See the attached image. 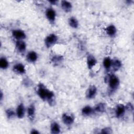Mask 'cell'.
Listing matches in <instances>:
<instances>
[{"instance_id":"obj_16","label":"cell","mask_w":134,"mask_h":134,"mask_svg":"<svg viewBox=\"0 0 134 134\" xmlns=\"http://www.w3.org/2000/svg\"><path fill=\"white\" fill-rule=\"evenodd\" d=\"M94 113V110L93 107L89 105H86L83 107L81 110L82 115L84 116H88Z\"/></svg>"},{"instance_id":"obj_13","label":"cell","mask_w":134,"mask_h":134,"mask_svg":"<svg viewBox=\"0 0 134 134\" xmlns=\"http://www.w3.org/2000/svg\"><path fill=\"white\" fill-rule=\"evenodd\" d=\"M97 60L93 55H88L86 59V63L87 68L89 69H92L97 64Z\"/></svg>"},{"instance_id":"obj_12","label":"cell","mask_w":134,"mask_h":134,"mask_svg":"<svg viewBox=\"0 0 134 134\" xmlns=\"http://www.w3.org/2000/svg\"><path fill=\"white\" fill-rule=\"evenodd\" d=\"M16 48L19 53H24L26 50V42L24 40H17L16 42Z\"/></svg>"},{"instance_id":"obj_20","label":"cell","mask_w":134,"mask_h":134,"mask_svg":"<svg viewBox=\"0 0 134 134\" xmlns=\"http://www.w3.org/2000/svg\"><path fill=\"white\" fill-rule=\"evenodd\" d=\"M103 66L104 67L105 70L107 71H108L111 67L112 60L109 57H105V58H104V59L103 60Z\"/></svg>"},{"instance_id":"obj_4","label":"cell","mask_w":134,"mask_h":134,"mask_svg":"<svg viewBox=\"0 0 134 134\" xmlns=\"http://www.w3.org/2000/svg\"><path fill=\"white\" fill-rule=\"evenodd\" d=\"M97 89L95 85H90L86 91L85 96L86 98L88 99L94 98L95 97L96 95L97 94Z\"/></svg>"},{"instance_id":"obj_29","label":"cell","mask_w":134,"mask_h":134,"mask_svg":"<svg viewBox=\"0 0 134 134\" xmlns=\"http://www.w3.org/2000/svg\"><path fill=\"white\" fill-rule=\"evenodd\" d=\"M48 2L52 5H56L58 2L57 1H49Z\"/></svg>"},{"instance_id":"obj_17","label":"cell","mask_w":134,"mask_h":134,"mask_svg":"<svg viewBox=\"0 0 134 134\" xmlns=\"http://www.w3.org/2000/svg\"><path fill=\"white\" fill-rule=\"evenodd\" d=\"M105 31L108 36L114 37L116 34L117 29L114 25H110L106 28Z\"/></svg>"},{"instance_id":"obj_21","label":"cell","mask_w":134,"mask_h":134,"mask_svg":"<svg viewBox=\"0 0 134 134\" xmlns=\"http://www.w3.org/2000/svg\"><path fill=\"white\" fill-rule=\"evenodd\" d=\"M69 26L74 29H76L79 27V21L74 17H71L68 20Z\"/></svg>"},{"instance_id":"obj_5","label":"cell","mask_w":134,"mask_h":134,"mask_svg":"<svg viewBox=\"0 0 134 134\" xmlns=\"http://www.w3.org/2000/svg\"><path fill=\"white\" fill-rule=\"evenodd\" d=\"M75 120L74 116L72 114L64 113L62 115V122L66 125L69 126L73 124Z\"/></svg>"},{"instance_id":"obj_25","label":"cell","mask_w":134,"mask_h":134,"mask_svg":"<svg viewBox=\"0 0 134 134\" xmlns=\"http://www.w3.org/2000/svg\"><path fill=\"white\" fill-rule=\"evenodd\" d=\"M63 60V57L61 55H54L51 58V61L54 64L60 63Z\"/></svg>"},{"instance_id":"obj_23","label":"cell","mask_w":134,"mask_h":134,"mask_svg":"<svg viewBox=\"0 0 134 134\" xmlns=\"http://www.w3.org/2000/svg\"><path fill=\"white\" fill-rule=\"evenodd\" d=\"M9 66V62L7 59L4 57H1L0 59V68L3 70H5Z\"/></svg>"},{"instance_id":"obj_19","label":"cell","mask_w":134,"mask_h":134,"mask_svg":"<svg viewBox=\"0 0 134 134\" xmlns=\"http://www.w3.org/2000/svg\"><path fill=\"white\" fill-rule=\"evenodd\" d=\"M94 112L97 113H104L106 110V105L103 103H99L94 106L93 108Z\"/></svg>"},{"instance_id":"obj_18","label":"cell","mask_w":134,"mask_h":134,"mask_svg":"<svg viewBox=\"0 0 134 134\" xmlns=\"http://www.w3.org/2000/svg\"><path fill=\"white\" fill-rule=\"evenodd\" d=\"M51 133L52 134H58L60 133L61 128L59 124L57 122H53L50 126Z\"/></svg>"},{"instance_id":"obj_22","label":"cell","mask_w":134,"mask_h":134,"mask_svg":"<svg viewBox=\"0 0 134 134\" xmlns=\"http://www.w3.org/2000/svg\"><path fill=\"white\" fill-rule=\"evenodd\" d=\"M121 65H122L121 62L118 59L112 60L111 67L115 71H118L121 67Z\"/></svg>"},{"instance_id":"obj_8","label":"cell","mask_w":134,"mask_h":134,"mask_svg":"<svg viewBox=\"0 0 134 134\" xmlns=\"http://www.w3.org/2000/svg\"><path fill=\"white\" fill-rule=\"evenodd\" d=\"M13 71L16 74L21 75L26 73V69L24 65L21 63L15 64L13 68Z\"/></svg>"},{"instance_id":"obj_9","label":"cell","mask_w":134,"mask_h":134,"mask_svg":"<svg viewBox=\"0 0 134 134\" xmlns=\"http://www.w3.org/2000/svg\"><path fill=\"white\" fill-rule=\"evenodd\" d=\"M126 107L125 106L122 104H118L116 106L115 108V115L117 118H120L122 117L126 111Z\"/></svg>"},{"instance_id":"obj_28","label":"cell","mask_w":134,"mask_h":134,"mask_svg":"<svg viewBox=\"0 0 134 134\" xmlns=\"http://www.w3.org/2000/svg\"><path fill=\"white\" fill-rule=\"evenodd\" d=\"M39 133L40 132L38 131V130H37V129H32L30 131V133H31V134H34V133L38 134V133Z\"/></svg>"},{"instance_id":"obj_3","label":"cell","mask_w":134,"mask_h":134,"mask_svg":"<svg viewBox=\"0 0 134 134\" xmlns=\"http://www.w3.org/2000/svg\"><path fill=\"white\" fill-rule=\"evenodd\" d=\"M58 40V38L54 34H50L44 39V44L47 48H49L54 45Z\"/></svg>"},{"instance_id":"obj_26","label":"cell","mask_w":134,"mask_h":134,"mask_svg":"<svg viewBox=\"0 0 134 134\" xmlns=\"http://www.w3.org/2000/svg\"><path fill=\"white\" fill-rule=\"evenodd\" d=\"M101 133H111L113 132L112 129L110 127H105L101 129V131L100 132Z\"/></svg>"},{"instance_id":"obj_30","label":"cell","mask_w":134,"mask_h":134,"mask_svg":"<svg viewBox=\"0 0 134 134\" xmlns=\"http://www.w3.org/2000/svg\"><path fill=\"white\" fill-rule=\"evenodd\" d=\"M3 96V93H2V92H1V100H2Z\"/></svg>"},{"instance_id":"obj_10","label":"cell","mask_w":134,"mask_h":134,"mask_svg":"<svg viewBox=\"0 0 134 134\" xmlns=\"http://www.w3.org/2000/svg\"><path fill=\"white\" fill-rule=\"evenodd\" d=\"M27 114L28 117L30 120H34L36 115V108L34 104H32L29 105L27 109Z\"/></svg>"},{"instance_id":"obj_14","label":"cell","mask_w":134,"mask_h":134,"mask_svg":"<svg viewBox=\"0 0 134 134\" xmlns=\"http://www.w3.org/2000/svg\"><path fill=\"white\" fill-rule=\"evenodd\" d=\"M38 58L37 53L34 51H29L26 55V60L29 63H35L37 61Z\"/></svg>"},{"instance_id":"obj_7","label":"cell","mask_w":134,"mask_h":134,"mask_svg":"<svg viewBox=\"0 0 134 134\" xmlns=\"http://www.w3.org/2000/svg\"><path fill=\"white\" fill-rule=\"evenodd\" d=\"M46 16L49 21L53 23L55 20L56 12L52 8H48L46 11Z\"/></svg>"},{"instance_id":"obj_2","label":"cell","mask_w":134,"mask_h":134,"mask_svg":"<svg viewBox=\"0 0 134 134\" xmlns=\"http://www.w3.org/2000/svg\"><path fill=\"white\" fill-rule=\"evenodd\" d=\"M108 82L109 87L112 91L117 90L119 85L120 81L118 76L115 74H111L108 79Z\"/></svg>"},{"instance_id":"obj_1","label":"cell","mask_w":134,"mask_h":134,"mask_svg":"<svg viewBox=\"0 0 134 134\" xmlns=\"http://www.w3.org/2000/svg\"><path fill=\"white\" fill-rule=\"evenodd\" d=\"M39 97L43 101H47L49 104L53 105L54 103V94L48 89L43 83H39L36 88Z\"/></svg>"},{"instance_id":"obj_6","label":"cell","mask_w":134,"mask_h":134,"mask_svg":"<svg viewBox=\"0 0 134 134\" xmlns=\"http://www.w3.org/2000/svg\"><path fill=\"white\" fill-rule=\"evenodd\" d=\"M13 37L17 40H23L26 37L25 32L21 29H14L12 31Z\"/></svg>"},{"instance_id":"obj_15","label":"cell","mask_w":134,"mask_h":134,"mask_svg":"<svg viewBox=\"0 0 134 134\" xmlns=\"http://www.w3.org/2000/svg\"><path fill=\"white\" fill-rule=\"evenodd\" d=\"M61 7L62 10L65 13H69L72 10V5L69 1L63 0L61 2Z\"/></svg>"},{"instance_id":"obj_24","label":"cell","mask_w":134,"mask_h":134,"mask_svg":"<svg viewBox=\"0 0 134 134\" xmlns=\"http://www.w3.org/2000/svg\"><path fill=\"white\" fill-rule=\"evenodd\" d=\"M5 113H6V115L8 119L13 118V117H15V115H16V112H15L13 109H12L10 108H8L5 111Z\"/></svg>"},{"instance_id":"obj_27","label":"cell","mask_w":134,"mask_h":134,"mask_svg":"<svg viewBox=\"0 0 134 134\" xmlns=\"http://www.w3.org/2000/svg\"><path fill=\"white\" fill-rule=\"evenodd\" d=\"M125 107H126V110L128 109V110H130V111H132L133 109V105H132L131 103H129L128 104H127L125 106Z\"/></svg>"},{"instance_id":"obj_11","label":"cell","mask_w":134,"mask_h":134,"mask_svg":"<svg viewBox=\"0 0 134 134\" xmlns=\"http://www.w3.org/2000/svg\"><path fill=\"white\" fill-rule=\"evenodd\" d=\"M25 111H26V110H25V108L24 104L22 103H20L16 108V116L19 119L23 118L25 116Z\"/></svg>"}]
</instances>
